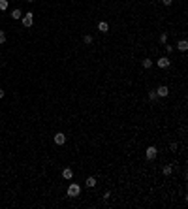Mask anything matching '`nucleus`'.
Instances as JSON below:
<instances>
[{"label":"nucleus","mask_w":188,"mask_h":209,"mask_svg":"<svg viewBox=\"0 0 188 209\" xmlns=\"http://www.w3.org/2000/svg\"><path fill=\"white\" fill-rule=\"evenodd\" d=\"M171 2H173V0H162V4H164V6H171Z\"/></svg>","instance_id":"19"},{"label":"nucleus","mask_w":188,"mask_h":209,"mask_svg":"<svg viewBox=\"0 0 188 209\" xmlns=\"http://www.w3.org/2000/svg\"><path fill=\"white\" fill-rule=\"evenodd\" d=\"M27 2H34V0H27Z\"/></svg>","instance_id":"21"},{"label":"nucleus","mask_w":188,"mask_h":209,"mask_svg":"<svg viewBox=\"0 0 188 209\" xmlns=\"http://www.w3.org/2000/svg\"><path fill=\"white\" fill-rule=\"evenodd\" d=\"M98 30H100V32H103V34H105V32L109 30V25L105 23V21H100V23H98Z\"/></svg>","instance_id":"7"},{"label":"nucleus","mask_w":188,"mask_h":209,"mask_svg":"<svg viewBox=\"0 0 188 209\" xmlns=\"http://www.w3.org/2000/svg\"><path fill=\"white\" fill-rule=\"evenodd\" d=\"M8 8V0H0V9H6Z\"/></svg>","instance_id":"15"},{"label":"nucleus","mask_w":188,"mask_h":209,"mask_svg":"<svg viewBox=\"0 0 188 209\" xmlns=\"http://www.w3.org/2000/svg\"><path fill=\"white\" fill-rule=\"evenodd\" d=\"M149 98H151V100H154V98H156V91H151V92H149Z\"/></svg>","instance_id":"18"},{"label":"nucleus","mask_w":188,"mask_h":209,"mask_svg":"<svg viewBox=\"0 0 188 209\" xmlns=\"http://www.w3.org/2000/svg\"><path fill=\"white\" fill-rule=\"evenodd\" d=\"M177 49H179V51H186L188 49V41L186 40H181L179 43H177Z\"/></svg>","instance_id":"8"},{"label":"nucleus","mask_w":188,"mask_h":209,"mask_svg":"<svg viewBox=\"0 0 188 209\" xmlns=\"http://www.w3.org/2000/svg\"><path fill=\"white\" fill-rule=\"evenodd\" d=\"M79 192H81V186L75 185V183H72V185L68 186V196H70V198H75V196H79Z\"/></svg>","instance_id":"1"},{"label":"nucleus","mask_w":188,"mask_h":209,"mask_svg":"<svg viewBox=\"0 0 188 209\" xmlns=\"http://www.w3.org/2000/svg\"><path fill=\"white\" fill-rule=\"evenodd\" d=\"M141 64H143V68H151V66H152V60L151 59H145Z\"/></svg>","instance_id":"13"},{"label":"nucleus","mask_w":188,"mask_h":209,"mask_svg":"<svg viewBox=\"0 0 188 209\" xmlns=\"http://www.w3.org/2000/svg\"><path fill=\"white\" fill-rule=\"evenodd\" d=\"M23 25H25V27H32V23H34V19H32V13L30 11H28L27 15H23Z\"/></svg>","instance_id":"4"},{"label":"nucleus","mask_w":188,"mask_h":209,"mask_svg":"<svg viewBox=\"0 0 188 209\" xmlns=\"http://www.w3.org/2000/svg\"><path fill=\"white\" fill-rule=\"evenodd\" d=\"M87 186H96V177H89L87 179Z\"/></svg>","instance_id":"12"},{"label":"nucleus","mask_w":188,"mask_h":209,"mask_svg":"<svg viewBox=\"0 0 188 209\" xmlns=\"http://www.w3.org/2000/svg\"><path fill=\"white\" fill-rule=\"evenodd\" d=\"M0 98H4V91L2 89H0Z\"/></svg>","instance_id":"20"},{"label":"nucleus","mask_w":188,"mask_h":209,"mask_svg":"<svg viewBox=\"0 0 188 209\" xmlns=\"http://www.w3.org/2000/svg\"><path fill=\"white\" fill-rule=\"evenodd\" d=\"M62 177H64V179H72V177H73L72 168H66V170H64V172H62Z\"/></svg>","instance_id":"9"},{"label":"nucleus","mask_w":188,"mask_h":209,"mask_svg":"<svg viewBox=\"0 0 188 209\" xmlns=\"http://www.w3.org/2000/svg\"><path fill=\"white\" fill-rule=\"evenodd\" d=\"M156 64L158 66H160V68H169V59H167V57H160V59L156 60Z\"/></svg>","instance_id":"5"},{"label":"nucleus","mask_w":188,"mask_h":209,"mask_svg":"<svg viewBox=\"0 0 188 209\" xmlns=\"http://www.w3.org/2000/svg\"><path fill=\"white\" fill-rule=\"evenodd\" d=\"M171 172H173V168H171V166H164V170H162V173H164V175H171Z\"/></svg>","instance_id":"11"},{"label":"nucleus","mask_w":188,"mask_h":209,"mask_svg":"<svg viewBox=\"0 0 188 209\" xmlns=\"http://www.w3.org/2000/svg\"><path fill=\"white\" fill-rule=\"evenodd\" d=\"M156 155H158V149L154 145H149L147 147V160H154V158H156Z\"/></svg>","instance_id":"2"},{"label":"nucleus","mask_w":188,"mask_h":209,"mask_svg":"<svg viewBox=\"0 0 188 209\" xmlns=\"http://www.w3.org/2000/svg\"><path fill=\"white\" fill-rule=\"evenodd\" d=\"M11 17H13V19H21L23 17V13H21V9H13V11H11Z\"/></svg>","instance_id":"10"},{"label":"nucleus","mask_w":188,"mask_h":209,"mask_svg":"<svg viewBox=\"0 0 188 209\" xmlns=\"http://www.w3.org/2000/svg\"><path fill=\"white\" fill-rule=\"evenodd\" d=\"M4 41H6V34L0 30V43H4Z\"/></svg>","instance_id":"17"},{"label":"nucleus","mask_w":188,"mask_h":209,"mask_svg":"<svg viewBox=\"0 0 188 209\" xmlns=\"http://www.w3.org/2000/svg\"><path fill=\"white\" fill-rule=\"evenodd\" d=\"M55 143H57V145H64V143H66V136H64L62 132H57V134H55Z\"/></svg>","instance_id":"3"},{"label":"nucleus","mask_w":188,"mask_h":209,"mask_svg":"<svg viewBox=\"0 0 188 209\" xmlns=\"http://www.w3.org/2000/svg\"><path fill=\"white\" fill-rule=\"evenodd\" d=\"M83 41H85L87 45H89V43H92V36H89V34H87V36L83 38Z\"/></svg>","instance_id":"14"},{"label":"nucleus","mask_w":188,"mask_h":209,"mask_svg":"<svg viewBox=\"0 0 188 209\" xmlns=\"http://www.w3.org/2000/svg\"><path fill=\"white\" fill-rule=\"evenodd\" d=\"M167 41V34H164V32H162V36H160V43H166Z\"/></svg>","instance_id":"16"},{"label":"nucleus","mask_w":188,"mask_h":209,"mask_svg":"<svg viewBox=\"0 0 188 209\" xmlns=\"http://www.w3.org/2000/svg\"><path fill=\"white\" fill-rule=\"evenodd\" d=\"M167 92H169V89H167L166 85H162L156 89V96H167Z\"/></svg>","instance_id":"6"}]
</instances>
